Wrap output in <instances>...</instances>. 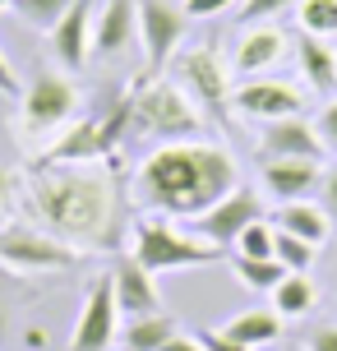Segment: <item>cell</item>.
I'll return each mask as SVG.
<instances>
[{
	"mask_svg": "<svg viewBox=\"0 0 337 351\" xmlns=\"http://www.w3.org/2000/svg\"><path fill=\"white\" fill-rule=\"evenodd\" d=\"M51 47L65 70H84L92 56V0H74L70 14L51 28Z\"/></svg>",
	"mask_w": 337,
	"mask_h": 351,
	"instance_id": "cell-16",
	"label": "cell"
},
{
	"mask_svg": "<svg viewBox=\"0 0 337 351\" xmlns=\"http://www.w3.org/2000/svg\"><path fill=\"white\" fill-rule=\"evenodd\" d=\"M273 236H277V227H268L264 217L259 222H249L240 236H236V254H245V259H273Z\"/></svg>",
	"mask_w": 337,
	"mask_h": 351,
	"instance_id": "cell-28",
	"label": "cell"
},
{
	"mask_svg": "<svg viewBox=\"0 0 337 351\" xmlns=\"http://www.w3.org/2000/svg\"><path fill=\"white\" fill-rule=\"evenodd\" d=\"M240 185L236 158L217 143L171 139L158 143L134 171V204L158 217H185L195 222L217 199H227Z\"/></svg>",
	"mask_w": 337,
	"mask_h": 351,
	"instance_id": "cell-2",
	"label": "cell"
},
{
	"mask_svg": "<svg viewBox=\"0 0 337 351\" xmlns=\"http://www.w3.org/2000/svg\"><path fill=\"white\" fill-rule=\"evenodd\" d=\"M319 204H323L328 222H333V236H337V162H333V167H323V180H319Z\"/></svg>",
	"mask_w": 337,
	"mask_h": 351,
	"instance_id": "cell-30",
	"label": "cell"
},
{
	"mask_svg": "<svg viewBox=\"0 0 337 351\" xmlns=\"http://www.w3.org/2000/svg\"><path fill=\"white\" fill-rule=\"evenodd\" d=\"M28 213L74 250H116L125 236L121 180L116 171H88V162H42L28 180Z\"/></svg>",
	"mask_w": 337,
	"mask_h": 351,
	"instance_id": "cell-1",
	"label": "cell"
},
{
	"mask_svg": "<svg viewBox=\"0 0 337 351\" xmlns=\"http://www.w3.org/2000/svg\"><path fill=\"white\" fill-rule=\"evenodd\" d=\"M286 51V37L273 28V23H249V33L240 37V47H236V74H268Z\"/></svg>",
	"mask_w": 337,
	"mask_h": 351,
	"instance_id": "cell-18",
	"label": "cell"
},
{
	"mask_svg": "<svg viewBox=\"0 0 337 351\" xmlns=\"http://www.w3.org/2000/svg\"><path fill=\"white\" fill-rule=\"evenodd\" d=\"M111 291H116V310L125 319H143V315H162V296L153 273L143 268L134 254H125L116 268H111Z\"/></svg>",
	"mask_w": 337,
	"mask_h": 351,
	"instance_id": "cell-14",
	"label": "cell"
},
{
	"mask_svg": "<svg viewBox=\"0 0 337 351\" xmlns=\"http://www.w3.org/2000/svg\"><path fill=\"white\" fill-rule=\"evenodd\" d=\"M79 263V250L55 241L51 231H42L37 222H5L0 227V268L10 273H65Z\"/></svg>",
	"mask_w": 337,
	"mask_h": 351,
	"instance_id": "cell-5",
	"label": "cell"
},
{
	"mask_svg": "<svg viewBox=\"0 0 337 351\" xmlns=\"http://www.w3.org/2000/svg\"><path fill=\"white\" fill-rule=\"evenodd\" d=\"M5 10H14V0H0V14H5Z\"/></svg>",
	"mask_w": 337,
	"mask_h": 351,
	"instance_id": "cell-39",
	"label": "cell"
},
{
	"mask_svg": "<svg viewBox=\"0 0 337 351\" xmlns=\"http://www.w3.org/2000/svg\"><path fill=\"white\" fill-rule=\"evenodd\" d=\"M305 351H337V324H319L305 337Z\"/></svg>",
	"mask_w": 337,
	"mask_h": 351,
	"instance_id": "cell-34",
	"label": "cell"
},
{
	"mask_svg": "<svg viewBox=\"0 0 337 351\" xmlns=\"http://www.w3.org/2000/svg\"><path fill=\"white\" fill-rule=\"evenodd\" d=\"M222 333L236 337V342H245V347H268V342L282 337V315H277V310H240Z\"/></svg>",
	"mask_w": 337,
	"mask_h": 351,
	"instance_id": "cell-22",
	"label": "cell"
},
{
	"mask_svg": "<svg viewBox=\"0 0 337 351\" xmlns=\"http://www.w3.org/2000/svg\"><path fill=\"white\" fill-rule=\"evenodd\" d=\"M277 231H291V236H301L310 245H323V241L333 236V222H328L323 204L296 199V204H282V208H277Z\"/></svg>",
	"mask_w": 337,
	"mask_h": 351,
	"instance_id": "cell-20",
	"label": "cell"
},
{
	"mask_svg": "<svg viewBox=\"0 0 337 351\" xmlns=\"http://www.w3.org/2000/svg\"><path fill=\"white\" fill-rule=\"evenodd\" d=\"M323 139L314 121L305 116H277V121H264L259 130V162H282V158H310V162H323Z\"/></svg>",
	"mask_w": 337,
	"mask_h": 351,
	"instance_id": "cell-11",
	"label": "cell"
},
{
	"mask_svg": "<svg viewBox=\"0 0 337 351\" xmlns=\"http://www.w3.org/2000/svg\"><path fill=\"white\" fill-rule=\"evenodd\" d=\"M323 180V162L310 158H282V162H264V185L273 199L282 204H296V199H310Z\"/></svg>",
	"mask_w": 337,
	"mask_h": 351,
	"instance_id": "cell-17",
	"label": "cell"
},
{
	"mask_svg": "<svg viewBox=\"0 0 337 351\" xmlns=\"http://www.w3.org/2000/svg\"><path fill=\"white\" fill-rule=\"evenodd\" d=\"M301 93L291 84H282V79H249V84H240L236 93H231V106L240 111V116H249V121H277V116H301Z\"/></svg>",
	"mask_w": 337,
	"mask_h": 351,
	"instance_id": "cell-13",
	"label": "cell"
},
{
	"mask_svg": "<svg viewBox=\"0 0 337 351\" xmlns=\"http://www.w3.org/2000/svg\"><path fill=\"white\" fill-rule=\"evenodd\" d=\"M129 130L158 134L162 143L190 139L199 130V102L176 79H139L129 93Z\"/></svg>",
	"mask_w": 337,
	"mask_h": 351,
	"instance_id": "cell-3",
	"label": "cell"
},
{
	"mask_svg": "<svg viewBox=\"0 0 337 351\" xmlns=\"http://www.w3.org/2000/svg\"><path fill=\"white\" fill-rule=\"evenodd\" d=\"M296 0H245L240 5V19L245 23H264V19H277L282 10H291Z\"/></svg>",
	"mask_w": 337,
	"mask_h": 351,
	"instance_id": "cell-29",
	"label": "cell"
},
{
	"mask_svg": "<svg viewBox=\"0 0 337 351\" xmlns=\"http://www.w3.org/2000/svg\"><path fill=\"white\" fill-rule=\"evenodd\" d=\"M139 37V0H102L92 10V56H121Z\"/></svg>",
	"mask_w": 337,
	"mask_h": 351,
	"instance_id": "cell-15",
	"label": "cell"
},
{
	"mask_svg": "<svg viewBox=\"0 0 337 351\" xmlns=\"http://www.w3.org/2000/svg\"><path fill=\"white\" fill-rule=\"evenodd\" d=\"M296 60H301V74L314 93H337V47H328V37L301 33Z\"/></svg>",
	"mask_w": 337,
	"mask_h": 351,
	"instance_id": "cell-19",
	"label": "cell"
},
{
	"mask_svg": "<svg viewBox=\"0 0 337 351\" xmlns=\"http://www.w3.org/2000/svg\"><path fill=\"white\" fill-rule=\"evenodd\" d=\"M314 130H319V139L328 153H337V97L319 111V121H314Z\"/></svg>",
	"mask_w": 337,
	"mask_h": 351,
	"instance_id": "cell-31",
	"label": "cell"
},
{
	"mask_svg": "<svg viewBox=\"0 0 337 351\" xmlns=\"http://www.w3.org/2000/svg\"><path fill=\"white\" fill-rule=\"evenodd\" d=\"M264 217V204H259V194L249 190V185H236L227 199H217L208 213H199L195 217V236L199 241H208L217 250H231L236 245V236L249 227V222H259Z\"/></svg>",
	"mask_w": 337,
	"mask_h": 351,
	"instance_id": "cell-10",
	"label": "cell"
},
{
	"mask_svg": "<svg viewBox=\"0 0 337 351\" xmlns=\"http://www.w3.org/2000/svg\"><path fill=\"white\" fill-rule=\"evenodd\" d=\"M125 130H129V97H121L107 116H88V121L70 125L42 153V162H116V148H121Z\"/></svg>",
	"mask_w": 337,
	"mask_h": 351,
	"instance_id": "cell-6",
	"label": "cell"
},
{
	"mask_svg": "<svg viewBox=\"0 0 337 351\" xmlns=\"http://www.w3.org/2000/svg\"><path fill=\"white\" fill-rule=\"evenodd\" d=\"M74 0H14V14L28 23V28H42V33H51L60 19L70 14Z\"/></svg>",
	"mask_w": 337,
	"mask_h": 351,
	"instance_id": "cell-26",
	"label": "cell"
},
{
	"mask_svg": "<svg viewBox=\"0 0 337 351\" xmlns=\"http://www.w3.org/2000/svg\"><path fill=\"white\" fill-rule=\"evenodd\" d=\"M314 254H319V245H310V241L291 236V231H277L273 236V259L282 263L286 273H310L314 268Z\"/></svg>",
	"mask_w": 337,
	"mask_h": 351,
	"instance_id": "cell-24",
	"label": "cell"
},
{
	"mask_svg": "<svg viewBox=\"0 0 337 351\" xmlns=\"http://www.w3.org/2000/svg\"><path fill=\"white\" fill-rule=\"evenodd\" d=\"M301 33L337 37V0H301Z\"/></svg>",
	"mask_w": 337,
	"mask_h": 351,
	"instance_id": "cell-27",
	"label": "cell"
},
{
	"mask_svg": "<svg viewBox=\"0 0 337 351\" xmlns=\"http://www.w3.org/2000/svg\"><path fill=\"white\" fill-rule=\"evenodd\" d=\"M23 111H18V125H23V134L37 139V134H51L60 125L74 121V111H79V88L65 79V74L55 70H42L33 84L23 88Z\"/></svg>",
	"mask_w": 337,
	"mask_h": 351,
	"instance_id": "cell-7",
	"label": "cell"
},
{
	"mask_svg": "<svg viewBox=\"0 0 337 351\" xmlns=\"http://www.w3.org/2000/svg\"><path fill=\"white\" fill-rule=\"evenodd\" d=\"M0 93H5V97H23V84H18L14 65L5 60V51H0Z\"/></svg>",
	"mask_w": 337,
	"mask_h": 351,
	"instance_id": "cell-35",
	"label": "cell"
},
{
	"mask_svg": "<svg viewBox=\"0 0 337 351\" xmlns=\"http://www.w3.org/2000/svg\"><path fill=\"white\" fill-rule=\"evenodd\" d=\"M199 342H203V351H254V347H245V342H236V337H227V333H213V328H203Z\"/></svg>",
	"mask_w": 337,
	"mask_h": 351,
	"instance_id": "cell-33",
	"label": "cell"
},
{
	"mask_svg": "<svg viewBox=\"0 0 337 351\" xmlns=\"http://www.w3.org/2000/svg\"><path fill=\"white\" fill-rule=\"evenodd\" d=\"M5 199H10V176H5V167H0V208H5Z\"/></svg>",
	"mask_w": 337,
	"mask_h": 351,
	"instance_id": "cell-37",
	"label": "cell"
},
{
	"mask_svg": "<svg viewBox=\"0 0 337 351\" xmlns=\"http://www.w3.org/2000/svg\"><path fill=\"white\" fill-rule=\"evenodd\" d=\"M162 351H203V342H199V337H185V333H176V337H171V342H166Z\"/></svg>",
	"mask_w": 337,
	"mask_h": 351,
	"instance_id": "cell-36",
	"label": "cell"
},
{
	"mask_svg": "<svg viewBox=\"0 0 337 351\" xmlns=\"http://www.w3.org/2000/svg\"><path fill=\"white\" fill-rule=\"evenodd\" d=\"M185 5H171V0H139V37H143V56H148V70L143 79H158L171 56H176L180 37H185Z\"/></svg>",
	"mask_w": 337,
	"mask_h": 351,
	"instance_id": "cell-9",
	"label": "cell"
},
{
	"mask_svg": "<svg viewBox=\"0 0 337 351\" xmlns=\"http://www.w3.org/2000/svg\"><path fill=\"white\" fill-rule=\"evenodd\" d=\"M231 268H236V278L245 282L249 291H273V287L286 278V268L277 259H245V254H236Z\"/></svg>",
	"mask_w": 337,
	"mask_h": 351,
	"instance_id": "cell-25",
	"label": "cell"
},
{
	"mask_svg": "<svg viewBox=\"0 0 337 351\" xmlns=\"http://www.w3.org/2000/svg\"><path fill=\"white\" fill-rule=\"evenodd\" d=\"M301 351H305V347H301Z\"/></svg>",
	"mask_w": 337,
	"mask_h": 351,
	"instance_id": "cell-40",
	"label": "cell"
},
{
	"mask_svg": "<svg viewBox=\"0 0 337 351\" xmlns=\"http://www.w3.org/2000/svg\"><path fill=\"white\" fill-rule=\"evenodd\" d=\"M314 300H319V291H314V282H310V273H286L277 287H273V310L282 319H301L314 310Z\"/></svg>",
	"mask_w": 337,
	"mask_h": 351,
	"instance_id": "cell-23",
	"label": "cell"
},
{
	"mask_svg": "<svg viewBox=\"0 0 337 351\" xmlns=\"http://www.w3.org/2000/svg\"><path fill=\"white\" fill-rule=\"evenodd\" d=\"M176 333L180 328L171 315H143V319H129L121 328V347L125 351H162Z\"/></svg>",
	"mask_w": 337,
	"mask_h": 351,
	"instance_id": "cell-21",
	"label": "cell"
},
{
	"mask_svg": "<svg viewBox=\"0 0 337 351\" xmlns=\"http://www.w3.org/2000/svg\"><path fill=\"white\" fill-rule=\"evenodd\" d=\"M129 241H134V259L158 278V273H176V268H208V263L222 259V250L208 245V241H195V236H185L176 231L166 217H139L134 231H129Z\"/></svg>",
	"mask_w": 337,
	"mask_h": 351,
	"instance_id": "cell-4",
	"label": "cell"
},
{
	"mask_svg": "<svg viewBox=\"0 0 337 351\" xmlns=\"http://www.w3.org/2000/svg\"><path fill=\"white\" fill-rule=\"evenodd\" d=\"M231 5H240V0H185V14L190 19H213V14H222V10H231Z\"/></svg>",
	"mask_w": 337,
	"mask_h": 351,
	"instance_id": "cell-32",
	"label": "cell"
},
{
	"mask_svg": "<svg viewBox=\"0 0 337 351\" xmlns=\"http://www.w3.org/2000/svg\"><path fill=\"white\" fill-rule=\"evenodd\" d=\"M5 328H10V319H5V305H0V337H5Z\"/></svg>",
	"mask_w": 337,
	"mask_h": 351,
	"instance_id": "cell-38",
	"label": "cell"
},
{
	"mask_svg": "<svg viewBox=\"0 0 337 351\" xmlns=\"http://www.w3.org/2000/svg\"><path fill=\"white\" fill-rule=\"evenodd\" d=\"M176 84L195 97L203 111H213L217 121H227L231 106V74L222 65V56L213 47H190L185 56H176Z\"/></svg>",
	"mask_w": 337,
	"mask_h": 351,
	"instance_id": "cell-8",
	"label": "cell"
},
{
	"mask_svg": "<svg viewBox=\"0 0 337 351\" xmlns=\"http://www.w3.org/2000/svg\"><path fill=\"white\" fill-rule=\"evenodd\" d=\"M116 337H121V310H116L111 278H102V282L88 287V300H84L79 328L70 337V351H107Z\"/></svg>",
	"mask_w": 337,
	"mask_h": 351,
	"instance_id": "cell-12",
	"label": "cell"
}]
</instances>
